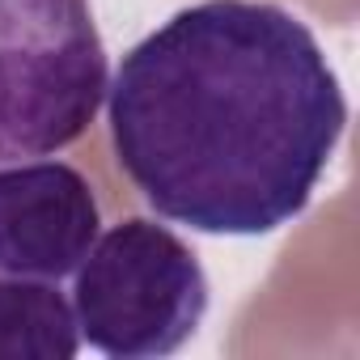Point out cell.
<instances>
[{
	"label": "cell",
	"mask_w": 360,
	"mask_h": 360,
	"mask_svg": "<svg viewBox=\"0 0 360 360\" xmlns=\"http://www.w3.org/2000/svg\"><path fill=\"white\" fill-rule=\"evenodd\" d=\"M106 115L115 161L157 217L259 238L309 208L347 102L301 18L271 0H200L119 60Z\"/></svg>",
	"instance_id": "1"
},
{
	"label": "cell",
	"mask_w": 360,
	"mask_h": 360,
	"mask_svg": "<svg viewBox=\"0 0 360 360\" xmlns=\"http://www.w3.org/2000/svg\"><path fill=\"white\" fill-rule=\"evenodd\" d=\"M72 276L81 343L110 360L174 356L208 314L200 255L148 217L110 225Z\"/></svg>",
	"instance_id": "2"
},
{
	"label": "cell",
	"mask_w": 360,
	"mask_h": 360,
	"mask_svg": "<svg viewBox=\"0 0 360 360\" xmlns=\"http://www.w3.org/2000/svg\"><path fill=\"white\" fill-rule=\"evenodd\" d=\"M106 85L110 60L89 0H0V161L77 144Z\"/></svg>",
	"instance_id": "3"
},
{
	"label": "cell",
	"mask_w": 360,
	"mask_h": 360,
	"mask_svg": "<svg viewBox=\"0 0 360 360\" xmlns=\"http://www.w3.org/2000/svg\"><path fill=\"white\" fill-rule=\"evenodd\" d=\"M102 233L89 178L68 161L0 165V276L64 280Z\"/></svg>",
	"instance_id": "4"
},
{
	"label": "cell",
	"mask_w": 360,
	"mask_h": 360,
	"mask_svg": "<svg viewBox=\"0 0 360 360\" xmlns=\"http://www.w3.org/2000/svg\"><path fill=\"white\" fill-rule=\"evenodd\" d=\"M81 330L51 280L0 276V360H72Z\"/></svg>",
	"instance_id": "5"
}]
</instances>
